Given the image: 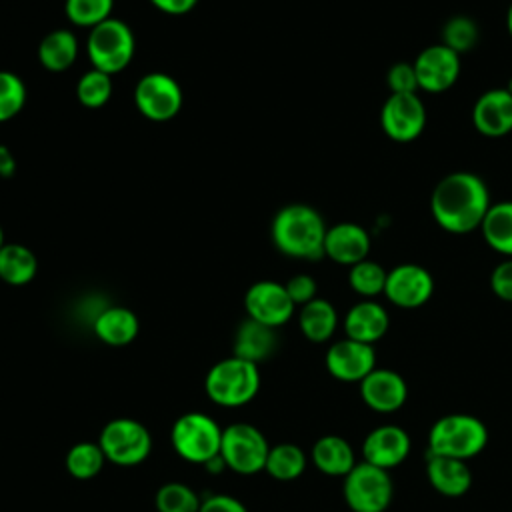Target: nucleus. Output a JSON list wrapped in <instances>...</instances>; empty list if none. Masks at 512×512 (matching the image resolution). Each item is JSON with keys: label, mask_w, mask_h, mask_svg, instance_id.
<instances>
[{"label": "nucleus", "mask_w": 512, "mask_h": 512, "mask_svg": "<svg viewBox=\"0 0 512 512\" xmlns=\"http://www.w3.org/2000/svg\"><path fill=\"white\" fill-rule=\"evenodd\" d=\"M490 208V194L484 180L472 172L444 176L430 196V210L436 224L450 234H468L480 228Z\"/></svg>", "instance_id": "nucleus-1"}, {"label": "nucleus", "mask_w": 512, "mask_h": 512, "mask_svg": "<svg viewBox=\"0 0 512 512\" xmlns=\"http://www.w3.org/2000/svg\"><path fill=\"white\" fill-rule=\"evenodd\" d=\"M326 224L322 216L306 204H288L272 220L274 246L300 260H318L324 256Z\"/></svg>", "instance_id": "nucleus-2"}, {"label": "nucleus", "mask_w": 512, "mask_h": 512, "mask_svg": "<svg viewBox=\"0 0 512 512\" xmlns=\"http://www.w3.org/2000/svg\"><path fill=\"white\" fill-rule=\"evenodd\" d=\"M206 396L222 408H240L254 400L260 390V370L258 364L248 362L238 356L222 358L204 378Z\"/></svg>", "instance_id": "nucleus-3"}, {"label": "nucleus", "mask_w": 512, "mask_h": 512, "mask_svg": "<svg viewBox=\"0 0 512 512\" xmlns=\"http://www.w3.org/2000/svg\"><path fill=\"white\" fill-rule=\"evenodd\" d=\"M488 444L486 424L472 414H446L428 432V454L468 460Z\"/></svg>", "instance_id": "nucleus-4"}, {"label": "nucleus", "mask_w": 512, "mask_h": 512, "mask_svg": "<svg viewBox=\"0 0 512 512\" xmlns=\"http://www.w3.org/2000/svg\"><path fill=\"white\" fill-rule=\"evenodd\" d=\"M174 452L192 464H208L220 454L222 428L204 412H184L170 430Z\"/></svg>", "instance_id": "nucleus-5"}, {"label": "nucleus", "mask_w": 512, "mask_h": 512, "mask_svg": "<svg viewBox=\"0 0 512 512\" xmlns=\"http://www.w3.org/2000/svg\"><path fill=\"white\" fill-rule=\"evenodd\" d=\"M342 494L352 512H384L394 496L390 470L378 468L366 460L344 476Z\"/></svg>", "instance_id": "nucleus-6"}, {"label": "nucleus", "mask_w": 512, "mask_h": 512, "mask_svg": "<svg viewBox=\"0 0 512 512\" xmlns=\"http://www.w3.org/2000/svg\"><path fill=\"white\" fill-rule=\"evenodd\" d=\"M88 58L92 66L106 74L122 72L134 56V34L130 26L118 18H108L90 28Z\"/></svg>", "instance_id": "nucleus-7"}, {"label": "nucleus", "mask_w": 512, "mask_h": 512, "mask_svg": "<svg viewBox=\"0 0 512 512\" xmlns=\"http://www.w3.org/2000/svg\"><path fill=\"white\" fill-rule=\"evenodd\" d=\"M98 444L108 462L118 466H138L152 452V436L148 428L134 418H114L104 424Z\"/></svg>", "instance_id": "nucleus-8"}, {"label": "nucleus", "mask_w": 512, "mask_h": 512, "mask_svg": "<svg viewBox=\"0 0 512 512\" xmlns=\"http://www.w3.org/2000/svg\"><path fill=\"white\" fill-rule=\"evenodd\" d=\"M270 444L266 436L248 422H234L222 428L220 458L236 474H256L266 466Z\"/></svg>", "instance_id": "nucleus-9"}, {"label": "nucleus", "mask_w": 512, "mask_h": 512, "mask_svg": "<svg viewBox=\"0 0 512 512\" xmlns=\"http://www.w3.org/2000/svg\"><path fill=\"white\" fill-rule=\"evenodd\" d=\"M134 102L140 114L148 120L166 122L182 108V88L172 76L164 72H150L138 80Z\"/></svg>", "instance_id": "nucleus-10"}, {"label": "nucleus", "mask_w": 512, "mask_h": 512, "mask_svg": "<svg viewBox=\"0 0 512 512\" xmlns=\"http://www.w3.org/2000/svg\"><path fill=\"white\" fill-rule=\"evenodd\" d=\"M380 124L390 140L412 142L426 126V108L418 94H390L382 106Z\"/></svg>", "instance_id": "nucleus-11"}, {"label": "nucleus", "mask_w": 512, "mask_h": 512, "mask_svg": "<svg viewBox=\"0 0 512 512\" xmlns=\"http://www.w3.org/2000/svg\"><path fill=\"white\" fill-rule=\"evenodd\" d=\"M244 308L248 318L270 328H278L292 318L296 304L290 300L284 284L274 280H260L248 288L244 296Z\"/></svg>", "instance_id": "nucleus-12"}, {"label": "nucleus", "mask_w": 512, "mask_h": 512, "mask_svg": "<svg viewBox=\"0 0 512 512\" xmlns=\"http://www.w3.org/2000/svg\"><path fill=\"white\" fill-rule=\"evenodd\" d=\"M434 292L432 274L420 264H398L388 270L384 296L398 308H418Z\"/></svg>", "instance_id": "nucleus-13"}, {"label": "nucleus", "mask_w": 512, "mask_h": 512, "mask_svg": "<svg viewBox=\"0 0 512 512\" xmlns=\"http://www.w3.org/2000/svg\"><path fill=\"white\" fill-rule=\"evenodd\" d=\"M414 70L420 90L432 94L446 92L460 76V54H456L442 42L432 44L416 56Z\"/></svg>", "instance_id": "nucleus-14"}, {"label": "nucleus", "mask_w": 512, "mask_h": 512, "mask_svg": "<svg viewBox=\"0 0 512 512\" xmlns=\"http://www.w3.org/2000/svg\"><path fill=\"white\" fill-rule=\"evenodd\" d=\"M324 364L336 380L360 384L376 368V352L372 344L342 338L328 348Z\"/></svg>", "instance_id": "nucleus-15"}, {"label": "nucleus", "mask_w": 512, "mask_h": 512, "mask_svg": "<svg viewBox=\"0 0 512 512\" xmlns=\"http://www.w3.org/2000/svg\"><path fill=\"white\" fill-rule=\"evenodd\" d=\"M410 454V436L402 426L382 424L368 432L362 442V456L366 462L392 470L400 466Z\"/></svg>", "instance_id": "nucleus-16"}, {"label": "nucleus", "mask_w": 512, "mask_h": 512, "mask_svg": "<svg viewBox=\"0 0 512 512\" xmlns=\"http://www.w3.org/2000/svg\"><path fill=\"white\" fill-rule=\"evenodd\" d=\"M360 398L374 412L390 414L404 406L408 398V384L390 368H374L360 382Z\"/></svg>", "instance_id": "nucleus-17"}, {"label": "nucleus", "mask_w": 512, "mask_h": 512, "mask_svg": "<svg viewBox=\"0 0 512 512\" xmlns=\"http://www.w3.org/2000/svg\"><path fill=\"white\" fill-rule=\"evenodd\" d=\"M472 124L482 136H506L512 130V94L506 88L480 94L472 108Z\"/></svg>", "instance_id": "nucleus-18"}, {"label": "nucleus", "mask_w": 512, "mask_h": 512, "mask_svg": "<svg viewBox=\"0 0 512 512\" xmlns=\"http://www.w3.org/2000/svg\"><path fill=\"white\" fill-rule=\"evenodd\" d=\"M370 252V236L368 232L352 222H340L326 230L324 238V256L330 260L354 266L368 258Z\"/></svg>", "instance_id": "nucleus-19"}, {"label": "nucleus", "mask_w": 512, "mask_h": 512, "mask_svg": "<svg viewBox=\"0 0 512 512\" xmlns=\"http://www.w3.org/2000/svg\"><path fill=\"white\" fill-rule=\"evenodd\" d=\"M426 478L438 494L448 498L464 496L472 486V472L466 460L438 454L426 456Z\"/></svg>", "instance_id": "nucleus-20"}, {"label": "nucleus", "mask_w": 512, "mask_h": 512, "mask_svg": "<svg viewBox=\"0 0 512 512\" xmlns=\"http://www.w3.org/2000/svg\"><path fill=\"white\" fill-rule=\"evenodd\" d=\"M388 326H390V318L386 308L374 300H362L354 304L344 316L346 338H352L364 344L378 342L388 332Z\"/></svg>", "instance_id": "nucleus-21"}, {"label": "nucleus", "mask_w": 512, "mask_h": 512, "mask_svg": "<svg viewBox=\"0 0 512 512\" xmlns=\"http://www.w3.org/2000/svg\"><path fill=\"white\" fill-rule=\"evenodd\" d=\"M92 330L96 338L108 346H126L138 336L140 322L126 306H106L94 316Z\"/></svg>", "instance_id": "nucleus-22"}, {"label": "nucleus", "mask_w": 512, "mask_h": 512, "mask_svg": "<svg viewBox=\"0 0 512 512\" xmlns=\"http://www.w3.org/2000/svg\"><path fill=\"white\" fill-rule=\"evenodd\" d=\"M276 344H278L276 328H270L252 318H246L234 334V356L260 364L262 360L272 356V352L276 350Z\"/></svg>", "instance_id": "nucleus-23"}, {"label": "nucleus", "mask_w": 512, "mask_h": 512, "mask_svg": "<svg viewBox=\"0 0 512 512\" xmlns=\"http://www.w3.org/2000/svg\"><path fill=\"white\" fill-rule=\"evenodd\" d=\"M312 464L328 476L344 478L356 466V456L348 440L336 434H326L312 446Z\"/></svg>", "instance_id": "nucleus-24"}, {"label": "nucleus", "mask_w": 512, "mask_h": 512, "mask_svg": "<svg viewBox=\"0 0 512 512\" xmlns=\"http://www.w3.org/2000/svg\"><path fill=\"white\" fill-rule=\"evenodd\" d=\"M298 326L306 340L322 344L334 336L338 326V312L328 300L314 298L300 306Z\"/></svg>", "instance_id": "nucleus-25"}, {"label": "nucleus", "mask_w": 512, "mask_h": 512, "mask_svg": "<svg viewBox=\"0 0 512 512\" xmlns=\"http://www.w3.org/2000/svg\"><path fill=\"white\" fill-rule=\"evenodd\" d=\"M480 230L494 252L512 258V200L490 204Z\"/></svg>", "instance_id": "nucleus-26"}, {"label": "nucleus", "mask_w": 512, "mask_h": 512, "mask_svg": "<svg viewBox=\"0 0 512 512\" xmlns=\"http://www.w3.org/2000/svg\"><path fill=\"white\" fill-rule=\"evenodd\" d=\"M78 56V42L70 30H52L38 46V60L50 72H64Z\"/></svg>", "instance_id": "nucleus-27"}, {"label": "nucleus", "mask_w": 512, "mask_h": 512, "mask_svg": "<svg viewBox=\"0 0 512 512\" xmlns=\"http://www.w3.org/2000/svg\"><path fill=\"white\" fill-rule=\"evenodd\" d=\"M38 270V260L24 244H4L0 248V280L10 286L28 284Z\"/></svg>", "instance_id": "nucleus-28"}, {"label": "nucleus", "mask_w": 512, "mask_h": 512, "mask_svg": "<svg viewBox=\"0 0 512 512\" xmlns=\"http://www.w3.org/2000/svg\"><path fill=\"white\" fill-rule=\"evenodd\" d=\"M306 464H308V458L298 444L280 442L270 446L264 470L274 480L290 482V480H296L306 470Z\"/></svg>", "instance_id": "nucleus-29"}, {"label": "nucleus", "mask_w": 512, "mask_h": 512, "mask_svg": "<svg viewBox=\"0 0 512 512\" xmlns=\"http://www.w3.org/2000/svg\"><path fill=\"white\" fill-rule=\"evenodd\" d=\"M104 462L108 460L98 442H76L74 446H70L64 458L68 474L78 480H90L98 476L104 468Z\"/></svg>", "instance_id": "nucleus-30"}, {"label": "nucleus", "mask_w": 512, "mask_h": 512, "mask_svg": "<svg viewBox=\"0 0 512 512\" xmlns=\"http://www.w3.org/2000/svg\"><path fill=\"white\" fill-rule=\"evenodd\" d=\"M158 512H198L202 498L182 482H166L156 492Z\"/></svg>", "instance_id": "nucleus-31"}, {"label": "nucleus", "mask_w": 512, "mask_h": 512, "mask_svg": "<svg viewBox=\"0 0 512 512\" xmlns=\"http://www.w3.org/2000/svg\"><path fill=\"white\" fill-rule=\"evenodd\" d=\"M386 276H388V272L378 262L366 258V260L350 266L348 282L356 294L372 298V296H378L384 292Z\"/></svg>", "instance_id": "nucleus-32"}, {"label": "nucleus", "mask_w": 512, "mask_h": 512, "mask_svg": "<svg viewBox=\"0 0 512 512\" xmlns=\"http://www.w3.org/2000/svg\"><path fill=\"white\" fill-rule=\"evenodd\" d=\"M112 94V78L96 68L84 72L76 84V96L86 108H102Z\"/></svg>", "instance_id": "nucleus-33"}, {"label": "nucleus", "mask_w": 512, "mask_h": 512, "mask_svg": "<svg viewBox=\"0 0 512 512\" xmlns=\"http://www.w3.org/2000/svg\"><path fill=\"white\" fill-rule=\"evenodd\" d=\"M114 0H66V18L82 28H94L110 18Z\"/></svg>", "instance_id": "nucleus-34"}, {"label": "nucleus", "mask_w": 512, "mask_h": 512, "mask_svg": "<svg viewBox=\"0 0 512 512\" xmlns=\"http://www.w3.org/2000/svg\"><path fill=\"white\" fill-rule=\"evenodd\" d=\"M478 36V24L468 16H454L442 28V44L454 50L456 54L472 50L478 42Z\"/></svg>", "instance_id": "nucleus-35"}, {"label": "nucleus", "mask_w": 512, "mask_h": 512, "mask_svg": "<svg viewBox=\"0 0 512 512\" xmlns=\"http://www.w3.org/2000/svg\"><path fill=\"white\" fill-rule=\"evenodd\" d=\"M26 102V86L14 72L0 70V122L14 118Z\"/></svg>", "instance_id": "nucleus-36"}, {"label": "nucleus", "mask_w": 512, "mask_h": 512, "mask_svg": "<svg viewBox=\"0 0 512 512\" xmlns=\"http://www.w3.org/2000/svg\"><path fill=\"white\" fill-rule=\"evenodd\" d=\"M386 82H388L390 94H416L420 90L414 64H408V62L394 64L386 74Z\"/></svg>", "instance_id": "nucleus-37"}, {"label": "nucleus", "mask_w": 512, "mask_h": 512, "mask_svg": "<svg viewBox=\"0 0 512 512\" xmlns=\"http://www.w3.org/2000/svg\"><path fill=\"white\" fill-rule=\"evenodd\" d=\"M286 292L296 306H304L316 298V280L310 274H296L286 284Z\"/></svg>", "instance_id": "nucleus-38"}, {"label": "nucleus", "mask_w": 512, "mask_h": 512, "mask_svg": "<svg viewBox=\"0 0 512 512\" xmlns=\"http://www.w3.org/2000/svg\"><path fill=\"white\" fill-rule=\"evenodd\" d=\"M492 292L506 302H512V258L500 262L490 274Z\"/></svg>", "instance_id": "nucleus-39"}, {"label": "nucleus", "mask_w": 512, "mask_h": 512, "mask_svg": "<svg viewBox=\"0 0 512 512\" xmlns=\"http://www.w3.org/2000/svg\"><path fill=\"white\" fill-rule=\"evenodd\" d=\"M198 512H248V508L230 494H210L202 498Z\"/></svg>", "instance_id": "nucleus-40"}, {"label": "nucleus", "mask_w": 512, "mask_h": 512, "mask_svg": "<svg viewBox=\"0 0 512 512\" xmlns=\"http://www.w3.org/2000/svg\"><path fill=\"white\" fill-rule=\"evenodd\" d=\"M160 12L164 14H172V16H180L190 12L198 0H150Z\"/></svg>", "instance_id": "nucleus-41"}, {"label": "nucleus", "mask_w": 512, "mask_h": 512, "mask_svg": "<svg viewBox=\"0 0 512 512\" xmlns=\"http://www.w3.org/2000/svg\"><path fill=\"white\" fill-rule=\"evenodd\" d=\"M14 168H16V162L12 152L0 144V176H12Z\"/></svg>", "instance_id": "nucleus-42"}, {"label": "nucleus", "mask_w": 512, "mask_h": 512, "mask_svg": "<svg viewBox=\"0 0 512 512\" xmlns=\"http://www.w3.org/2000/svg\"><path fill=\"white\" fill-rule=\"evenodd\" d=\"M506 28H508V34L512 36V4L508 6V12H506Z\"/></svg>", "instance_id": "nucleus-43"}, {"label": "nucleus", "mask_w": 512, "mask_h": 512, "mask_svg": "<svg viewBox=\"0 0 512 512\" xmlns=\"http://www.w3.org/2000/svg\"><path fill=\"white\" fill-rule=\"evenodd\" d=\"M506 90H508V92H510V94H512V78H510V80H508V86H506Z\"/></svg>", "instance_id": "nucleus-44"}, {"label": "nucleus", "mask_w": 512, "mask_h": 512, "mask_svg": "<svg viewBox=\"0 0 512 512\" xmlns=\"http://www.w3.org/2000/svg\"><path fill=\"white\" fill-rule=\"evenodd\" d=\"M4 246V234H2V228H0V248Z\"/></svg>", "instance_id": "nucleus-45"}]
</instances>
